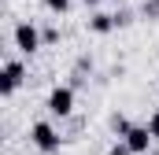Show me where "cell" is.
Masks as SVG:
<instances>
[{
	"label": "cell",
	"instance_id": "obj_7",
	"mask_svg": "<svg viewBox=\"0 0 159 155\" xmlns=\"http://www.w3.org/2000/svg\"><path fill=\"white\" fill-rule=\"evenodd\" d=\"M111 129L119 133V140H122V137H126V133L133 129V122H129V118H122V115H115V118H111Z\"/></svg>",
	"mask_w": 159,
	"mask_h": 155
},
{
	"label": "cell",
	"instance_id": "obj_8",
	"mask_svg": "<svg viewBox=\"0 0 159 155\" xmlns=\"http://www.w3.org/2000/svg\"><path fill=\"white\" fill-rule=\"evenodd\" d=\"M41 4H44L48 11H56V15H63V11L70 7V0H41Z\"/></svg>",
	"mask_w": 159,
	"mask_h": 155
},
{
	"label": "cell",
	"instance_id": "obj_2",
	"mask_svg": "<svg viewBox=\"0 0 159 155\" xmlns=\"http://www.w3.org/2000/svg\"><path fill=\"white\" fill-rule=\"evenodd\" d=\"M11 37H15V48H19L22 55H34L41 44H44V33H41V30L34 26V22H30V19L15 22V33H11Z\"/></svg>",
	"mask_w": 159,
	"mask_h": 155
},
{
	"label": "cell",
	"instance_id": "obj_10",
	"mask_svg": "<svg viewBox=\"0 0 159 155\" xmlns=\"http://www.w3.org/2000/svg\"><path fill=\"white\" fill-rule=\"evenodd\" d=\"M52 41H59V30H56V26H48V30H44V44H52Z\"/></svg>",
	"mask_w": 159,
	"mask_h": 155
},
{
	"label": "cell",
	"instance_id": "obj_13",
	"mask_svg": "<svg viewBox=\"0 0 159 155\" xmlns=\"http://www.w3.org/2000/svg\"><path fill=\"white\" fill-rule=\"evenodd\" d=\"M37 155H41V152H37Z\"/></svg>",
	"mask_w": 159,
	"mask_h": 155
},
{
	"label": "cell",
	"instance_id": "obj_9",
	"mask_svg": "<svg viewBox=\"0 0 159 155\" xmlns=\"http://www.w3.org/2000/svg\"><path fill=\"white\" fill-rule=\"evenodd\" d=\"M148 133H152V137H156V140H159V111H156V115H152V118H148Z\"/></svg>",
	"mask_w": 159,
	"mask_h": 155
},
{
	"label": "cell",
	"instance_id": "obj_3",
	"mask_svg": "<svg viewBox=\"0 0 159 155\" xmlns=\"http://www.w3.org/2000/svg\"><path fill=\"white\" fill-rule=\"evenodd\" d=\"M48 115H56V118H67L70 111H74V89L70 85H56L52 92H48Z\"/></svg>",
	"mask_w": 159,
	"mask_h": 155
},
{
	"label": "cell",
	"instance_id": "obj_5",
	"mask_svg": "<svg viewBox=\"0 0 159 155\" xmlns=\"http://www.w3.org/2000/svg\"><path fill=\"white\" fill-rule=\"evenodd\" d=\"M152 140H156V137L148 133V126H133V129L122 137V144H126V148H129L133 155H144L148 148H152Z\"/></svg>",
	"mask_w": 159,
	"mask_h": 155
},
{
	"label": "cell",
	"instance_id": "obj_11",
	"mask_svg": "<svg viewBox=\"0 0 159 155\" xmlns=\"http://www.w3.org/2000/svg\"><path fill=\"white\" fill-rule=\"evenodd\" d=\"M111 155H133V152H129L126 144H115V148H111Z\"/></svg>",
	"mask_w": 159,
	"mask_h": 155
},
{
	"label": "cell",
	"instance_id": "obj_1",
	"mask_svg": "<svg viewBox=\"0 0 159 155\" xmlns=\"http://www.w3.org/2000/svg\"><path fill=\"white\" fill-rule=\"evenodd\" d=\"M30 144H34L41 155H56L59 144H63V137H59V129H56L52 122H34V126H30Z\"/></svg>",
	"mask_w": 159,
	"mask_h": 155
},
{
	"label": "cell",
	"instance_id": "obj_12",
	"mask_svg": "<svg viewBox=\"0 0 159 155\" xmlns=\"http://www.w3.org/2000/svg\"><path fill=\"white\" fill-rule=\"evenodd\" d=\"M85 4H89V7H96V4H104V0H85Z\"/></svg>",
	"mask_w": 159,
	"mask_h": 155
},
{
	"label": "cell",
	"instance_id": "obj_4",
	"mask_svg": "<svg viewBox=\"0 0 159 155\" xmlns=\"http://www.w3.org/2000/svg\"><path fill=\"white\" fill-rule=\"evenodd\" d=\"M22 81H26V67H22V59H7V63H4V74H0V92L11 96Z\"/></svg>",
	"mask_w": 159,
	"mask_h": 155
},
{
	"label": "cell",
	"instance_id": "obj_6",
	"mask_svg": "<svg viewBox=\"0 0 159 155\" xmlns=\"http://www.w3.org/2000/svg\"><path fill=\"white\" fill-rule=\"evenodd\" d=\"M115 26H119V22H115V15H107V11H96V15L89 19V30H93V33H111Z\"/></svg>",
	"mask_w": 159,
	"mask_h": 155
}]
</instances>
